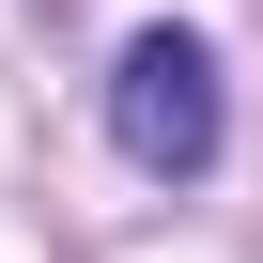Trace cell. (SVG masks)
I'll use <instances>...</instances> for the list:
<instances>
[{
	"mask_svg": "<svg viewBox=\"0 0 263 263\" xmlns=\"http://www.w3.org/2000/svg\"><path fill=\"white\" fill-rule=\"evenodd\" d=\"M108 140L124 155H140V171H217V47L201 31H140V47H124L108 62Z\"/></svg>",
	"mask_w": 263,
	"mask_h": 263,
	"instance_id": "obj_1",
	"label": "cell"
}]
</instances>
